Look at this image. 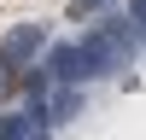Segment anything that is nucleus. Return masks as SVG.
<instances>
[{
	"label": "nucleus",
	"instance_id": "f257e3e1",
	"mask_svg": "<svg viewBox=\"0 0 146 140\" xmlns=\"http://www.w3.org/2000/svg\"><path fill=\"white\" fill-rule=\"evenodd\" d=\"M129 53H135V29H129V23H105V29H94L88 41H76V76L82 82L111 76Z\"/></svg>",
	"mask_w": 146,
	"mask_h": 140
},
{
	"label": "nucleus",
	"instance_id": "f03ea898",
	"mask_svg": "<svg viewBox=\"0 0 146 140\" xmlns=\"http://www.w3.org/2000/svg\"><path fill=\"white\" fill-rule=\"evenodd\" d=\"M41 41H47L41 23H18V29H6V35H0V70H23L35 53H41Z\"/></svg>",
	"mask_w": 146,
	"mask_h": 140
},
{
	"label": "nucleus",
	"instance_id": "7ed1b4c3",
	"mask_svg": "<svg viewBox=\"0 0 146 140\" xmlns=\"http://www.w3.org/2000/svg\"><path fill=\"white\" fill-rule=\"evenodd\" d=\"M47 82H64V88H70V82H82L76 76V47H53V53H47Z\"/></svg>",
	"mask_w": 146,
	"mask_h": 140
},
{
	"label": "nucleus",
	"instance_id": "20e7f679",
	"mask_svg": "<svg viewBox=\"0 0 146 140\" xmlns=\"http://www.w3.org/2000/svg\"><path fill=\"white\" fill-rule=\"evenodd\" d=\"M76 111H82V93L64 88V93H58V105H47V123H64V117H76Z\"/></svg>",
	"mask_w": 146,
	"mask_h": 140
},
{
	"label": "nucleus",
	"instance_id": "39448f33",
	"mask_svg": "<svg viewBox=\"0 0 146 140\" xmlns=\"http://www.w3.org/2000/svg\"><path fill=\"white\" fill-rule=\"evenodd\" d=\"M41 128L29 123V117H0V140H35Z\"/></svg>",
	"mask_w": 146,
	"mask_h": 140
},
{
	"label": "nucleus",
	"instance_id": "423d86ee",
	"mask_svg": "<svg viewBox=\"0 0 146 140\" xmlns=\"http://www.w3.org/2000/svg\"><path fill=\"white\" fill-rule=\"evenodd\" d=\"M111 0H70V18H88V12H105Z\"/></svg>",
	"mask_w": 146,
	"mask_h": 140
},
{
	"label": "nucleus",
	"instance_id": "0eeeda50",
	"mask_svg": "<svg viewBox=\"0 0 146 140\" xmlns=\"http://www.w3.org/2000/svg\"><path fill=\"white\" fill-rule=\"evenodd\" d=\"M146 23V0H129V29H140Z\"/></svg>",
	"mask_w": 146,
	"mask_h": 140
},
{
	"label": "nucleus",
	"instance_id": "6e6552de",
	"mask_svg": "<svg viewBox=\"0 0 146 140\" xmlns=\"http://www.w3.org/2000/svg\"><path fill=\"white\" fill-rule=\"evenodd\" d=\"M0 88H6V70H0Z\"/></svg>",
	"mask_w": 146,
	"mask_h": 140
},
{
	"label": "nucleus",
	"instance_id": "1a4fd4ad",
	"mask_svg": "<svg viewBox=\"0 0 146 140\" xmlns=\"http://www.w3.org/2000/svg\"><path fill=\"white\" fill-rule=\"evenodd\" d=\"M35 140H47V134H35Z\"/></svg>",
	"mask_w": 146,
	"mask_h": 140
}]
</instances>
